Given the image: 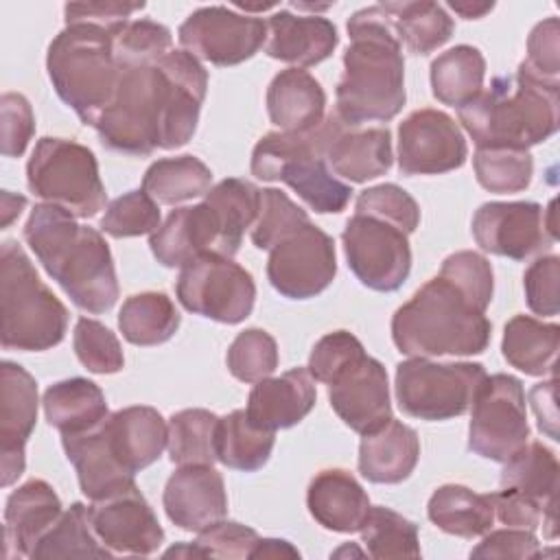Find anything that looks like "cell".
<instances>
[{
	"mask_svg": "<svg viewBox=\"0 0 560 560\" xmlns=\"http://www.w3.org/2000/svg\"><path fill=\"white\" fill-rule=\"evenodd\" d=\"M118 83L94 129L118 153L151 155L179 149L197 131L208 72L186 50H171L155 63H118Z\"/></svg>",
	"mask_w": 560,
	"mask_h": 560,
	"instance_id": "cell-1",
	"label": "cell"
},
{
	"mask_svg": "<svg viewBox=\"0 0 560 560\" xmlns=\"http://www.w3.org/2000/svg\"><path fill=\"white\" fill-rule=\"evenodd\" d=\"M348 35L335 114L357 127L387 122L407 101L402 46L392 20L381 4L359 9L348 20Z\"/></svg>",
	"mask_w": 560,
	"mask_h": 560,
	"instance_id": "cell-2",
	"label": "cell"
},
{
	"mask_svg": "<svg viewBox=\"0 0 560 560\" xmlns=\"http://www.w3.org/2000/svg\"><path fill=\"white\" fill-rule=\"evenodd\" d=\"M24 241L74 306L98 315L116 304V267L98 230L77 223L59 206L37 203L24 223Z\"/></svg>",
	"mask_w": 560,
	"mask_h": 560,
	"instance_id": "cell-3",
	"label": "cell"
},
{
	"mask_svg": "<svg viewBox=\"0 0 560 560\" xmlns=\"http://www.w3.org/2000/svg\"><path fill=\"white\" fill-rule=\"evenodd\" d=\"M560 81L534 74L523 61L514 74L494 77L490 88L457 109L477 147L529 149L558 131Z\"/></svg>",
	"mask_w": 560,
	"mask_h": 560,
	"instance_id": "cell-4",
	"label": "cell"
},
{
	"mask_svg": "<svg viewBox=\"0 0 560 560\" xmlns=\"http://www.w3.org/2000/svg\"><path fill=\"white\" fill-rule=\"evenodd\" d=\"M490 332L486 308L440 273L392 317V339L407 357L481 354L490 343Z\"/></svg>",
	"mask_w": 560,
	"mask_h": 560,
	"instance_id": "cell-5",
	"label": "cell"
},
{
	"mask_svg": "<svg viewBox=\"0 0 560 560\" xmlns=\"http://www.w3.org/2000/svg\"><path fill=\"white\" fill-rule=\"evenodd\" d=\"M46 70L57 96L83 125L94 127L118 83L114 33L92 24H68L48 46Z\"/></svg>",
	"mask_w": 560,
	"mask_h": 560,
	"instance_id": "cell-6",
	"label": "cell"
},
{
	"mask_svg": "<svg viewBox=\"0 0 560 560\" xmlns=\"http://www.w3.org/2000/svg\"><path fill=\"white\" fill-rule=\"evenodd\" d=\"M0 341L7 350L42 352L63 341L68 308L42 282L18 241L0 247Z\"/></svg>",
	"mask_w": 560,
	"mask_h": 560,
	"instance_id": "cell-7",
	"label": "cell"
},
{
	"mask_svg": "<svg viewBox=\"0 0 560 560\" xmlns=\"http://www.w3.org/2000/svg\"><path fill=\"white\" fill-rule=\"evenodd\" d=\"M317 127L306 133H265L252 151V175L262 182H284L319 214L341 212L352 197V188L328 168Z\"/></svg>",
	"mask_w": 560,
	"mask_h": 560,
	"instance_id": "cell-8",
	"label": "cell"
},
{
	"mask_svg": "<svg viewBox=\"0 0 560 560\" xmlns=\"http://www.w3.org/2000/svg\"><path fill=\"white\" fill-rule=\"evenodd\" d=\"M26 182L39 199L77 219H92L107 203L96 155L74 140L39 138L26 162Z\"/></svg>",
	"mask_w": 560,
	"mask_h": 560,
	"instance_id": "cell-9",
	"label": "cell"
},
{
	"mask_svg": "<svg viewBox=\"0 0 560 560\" xmlns=\"http://www.w3.org/2000/svg\"><path fill=\"white\" fill-rule=\"evenodd\" d=\"M486 376L481 363H440L409 357L396 365V400L402 413L418 420L457 418L470 409Z\"/></svg>",
	"mask_w": 560,
	"mask_h": 560,
	"instance_id": "cell-10",
	"label": "cell"
},
{
	"mask_svg": "<svg viewBox=\"0 0 560 560\" xmlns=\"http://www.w3.org/2000/svg\"><path fill=\"white\" fill-rule=\"evenodd\" d=\"M179 304L221 324H241L252 315L256 284L252 273L221 254H201L179 267L175 282Z\"/></svg>",
	"mask_w": 560,
	"mask_h": 560,
	"instance_id": "cell-11",
	"label": "cell"
},
{
	"mask_svg": "<svg viewBox=\"0 0 560 560\" xmlns=\"http://www.w3.org/2000/svg\"><path fill=\"white\" fill-rule=\"evenodd\" d=\"M470 407L468 448L475 455L503 464L529 440L525 392L516 376H486Z\"/></svg>",
	"mask_w": 560,
	"mask_h": 560,
	"instance_id": "cell-12",
	"label": "cell"
},
{
	"mask_svg": "<svg viewBox=\"0 0 560 560\" xmlns=\"http://www.w3.org/2000/svg\"><path fill=\"white\" fill-rule=\"evenodd\" d=\"M407 236V232L385 219L354 212L341 232L350 271L372 291L392 293L400 289L411 271Z\"/></svg>",
	"mask_w": 560,
	"mask_h": 560,
	"instance_id": "cell-13",
	"label": "cell"
},
{
	"mask_svg": "<svg viewBox=\"0 0 560 560\" xmlns=\"http://www.w3.org/2000/svg\"><path fill=\"white\" fill-rule=\"evenodd\" d=\"M556 201H488L479 206L470 230L475 243L494 256L525 260L556 243Z\"/></svg>",
	"mask_w": 560,
	"mask_h": 560,
	"instance_id": "cell-14",
	"label": "cell"
},
{
	"mask_svg": "<svg viewBox=\"0 0 560 560\" xmlns=\"http://www.w3.org/2000/svg\"><path fill=\"white\" fill-rule=\"evenodd\" d=\"M337 273L335 241L311 221L269 249L267 278L289 300H308L330 287Z\"/></svg>",
	"mask_w": 560,
	"mask_h": 560,
	"instance_id": "cell-15",
	"label": "cell"
},
{
	"mask_svg": "<svg viewBox=\"0 0 560 560\" xmlns=\"http://www.w3.org/2000/svg\"><path fill=\"white\" fill-rule=\"evenodd\" d=\"M177 39L186 52L212 66H236L252 59L267 39V22L230 7H201L179 26Z\"/></svg>",
	"mask_w": 560,
	"mask_h": 560,
	"instance_id": "cell-16",
	"label": "cell"
},
{
	"mask_svg": "<svg viewBox=\"0 0 560 560\" xmlns=\"http://www.w3.org/2000/svg\"><path fill=\"white\" fill-rule=\"evenodd\" d=\"M466 155V138L446 112L422 107L398 127V168L402 175L448 173L462 168Z\"/></svg>",
	"mask_w": 560,
	"mask_h": 560,
	"instance_id": "cell-17",
	"label": "cell"
},
{
	"mask_svg": "<svg viewBox=\"0 0 560 560\" xmlns=\"http://www.w3.org/2000/svg\"><path fill=\"white\" fill-rule=\"evenodd\" d=\"M149 247L160 265L184 267L201 254L232 258L241 245L228 234L217 210L201 201L171 210L164 223L149 236Z\"/></svg>",
	"mask_w": 560,
	"mask_h": 560,
	"instance_id": "cell-18",
	"label": "cell"
},
{
	"mask_svg": "<svg viewBox=\"0 0 560 560\" xmlns=\"http://www.w3.org/2000/svg\"><path fill=\"white\" fill-rule=\"evenodd\" d=\"M317 136L324 160L335 177L363 184L392 168L394 151L387 127L361 129L346 125L337 114H328L319 122Z\"/></svg>",
	"mask_w": 560,
	"mask_h": 560,
	"instance_id": "cell-19",
	"label": "cell"
},
{
	"mask_svg": "<svg viewBox=\"0 0 560 560\" xmlns=\"http://www.w3.org/2000/svg\"><path fill=\"white\" fill-rule=\"evenodd\" d=\"M90 523L98 540L114 553L149 556L164 542V529L136 483L92 501Z\"/></svg>",
	"mask_w": 560,
	"mask_h": 560,
	"instance_id": "cell-20",
	"label": "cell"
},
{
	"mask_svg": "<svg viewBox=\"0 0 560 560\" xmlns=\"http://www.w3.org/2000/svg\"><path fill=\"white\" fill-rule=\"evenodd\" d=\"M37 422V383L18 363L0 365V483L7 488L24 472V446Z\"/></svg>",
	"mask_w": 560,
	"mask_h": 560,
	"instance_id": "cell-21",
	"label": "cell"
},
{
	"mask_svg": "<svg viewBox=\"0 0 560 560\" xmlns=\"http://www.w3.org/2000/svg\"><path fill=\"white\" fill-rule=\"evenodd\" d=\"M335 413L357 433H370L392 418L389 381L381 361L363 354L328 385Z\"/></svg>",
	"mask_w": 560,
	"mask_h": 560,
	"instance_id": "cell-22",
	"label": "cell"
},
{
	"mask_svg": "<svg viewBox=\"0 0 560 560\" xmlns=\"http://www.w3.org/2000/svg\"><path fill=\"white\" fill-rule=\"evenodd\" d=\"M162 503L177 527L201 532L228 514L223 477L210 464L179 466L164 486Z\"/></svg>",
	"mask_w": 560,
	"mask_h": 560,
	"instance_id": "cell-23",
	"label": "cell"
},
{
	"mask_svg": "<svg viewBox=\"0 0 560 560\" xmlns=\"http://www.w3.org/2000/svg\"><path fill=\"white\" fill-rule=\"evenodd\" d=\"M315 398V378L308 368H293L280 376L258 381L249 392L245 413L258 429L276 433L278 429H289L304 420Z\"/></svg>",
	"mask_w": 560,
	"mask_h": 560,
	"instance_id": "cell-24",
	"label": "cell"
},
{
	"mask_svg": "<svg viewBox=\"0 0 560 560\" xmlns=\"http://www.w3.org/2000/svg\"><path fill=\"white\" fill-rule=\"evenodd\" d=\"M337 44L335 24L322 15H293L280 9L267 20L265 52L293 68L322 63L332 55Z\"/></svg>",
	"mask_w": 560,
	"mask_h": 560,
	"instance_id": "cell-25",
	"label": "cell"
},
{
	"mask_svg": "<svg viewBox=\"0 0 560 560\" xmlns=\"http://www.w3.org/2000/svg\"><path fill=\"white\" fill-rule=\"evenodd\" d=\"M61 512L57 492L44 479H28L18 486L4 505V556L31 558L37 540L55 525Z\"/></svg>",
	"mask_w": 560,
	"mask_h": 560,
	"instance_id": "cell-26",
	"label": "cell"
},
{
	"mask_svg": "<svg viewBox=\"0 0 560 560\" xmlns=\"http://www.w3.org/2000/svg\"><path fill=\"white\" fill-rule=\"evenodd\" d=\"M103 431L114 457L131 475L158 462L168 442V424L158 409L147 405L109 413L103 420Z\"/></svg>",
	"mask_w": 560,
	"mask_h": 560,
	"instance_id": "cell-27",
	"label": "cell"
},
{
	"mask_svg": "<svg viewBox=\"0 0 560 560\" xmlns=\"http://www.w3.org/2000/svg\"><path fill=\"white\" fill-rule=\"evenodd\" d=\"M306 505L311 516L330 532H359L368 510L370 497L352 472L343 468L319 470L306 490Z\"/></svg>",
	"mask_w": 560,
	"mask_h": 560,
	"instance_id": "cell-28",
	"label": "cell"
},
{
	"mask_svg": "<svg viewBox=\"0 0 560 560\" xmlns=\"http://www.w3.org/2000/svg\"><path fill=\"white\" fill-rule=\"evenodd\" d=\"M68 462L77 470L81 492L90 501H101L118 490L133 486V475L114 457L103 422L74 435H61Z\"/></svg>",
	"mask_w": 560,
	"mask_h": 560,
	"instance_id": "cell-29",
	"label": "cell"
},
{
	"mask_svg": "<svg viewBox=\"0 0 560 560\" xmlns=\"http://www.w3.org/2000/svg\"><path fill=\"white\" fill-rule=\"evenodd\" d=\"M420 457L418 433L389 418L378 429L363 433L359 444V472L372 483H400L405 481Z\"/></svg>",
	"mask_w": 560,
	"mask_h": 560,
	"instance_id": "cell-30",
	"label": "cell"
},
{
	"mask_svg": "<svg viewBox=\"0 0 560 560\" xmlns=\"http://www.w3.org/2000/svg\"><path fill=\"white\" fill-rule=\"evenodd\" d=\"M326 112V92L302 68L280 70L267 88L269 120L287 133L313 131Z\"/></svg>",
	"mask_w": 560,
	"mask_h": 560,
	"instance_id": "cell-31",
	"label": "cell"
},
{
	"mask_svg": "<svg viewBox=\"0 0 560 560\" xmlns=\"http://www.w3.org/2000/svg\"><path fill=\"white\" fill-rule=\"evenodd\" d=\"M44 416L61 435L83 433L101 424L109 411L101 387L88 378L74 376L52 383L42 398Z\"/></svg>",
	"mask_w": 560,
	"mask_h": 560,
	"instance_id": "cell-32",
	"label": "cell"
},
{
	"mask_svg": "<svg viewBox=\"0 0 560 560\" xmlns=\"http://www.w3.org/2000/svg\"><path fill=\"white\" fill-rule=\"evenodd\" d=\"M560 326L529 315H514L503 328L501 350L505 361L527 376L556 374Z\"/></svg>",
	"mask_w": 560,
	"mask_h": 560,
	"instance_id": "cell-33",
	"label": "cell"
},
{
	"mask_svg": "<svg viewBox=\"0 0 560 560\" xmlns=\"http://www.w3.org/2000/svg\"><path fill=\"white\" fill-rule=\"evenodd\" d=\"M429 521L459 538H477L490 532L494 523V508L490 494L472 492L459 483L440 486L427 503Z\"/></svg>",
	"mask_w": 560,
	"mask_h": 560,
	"instance_id": "cell-34",
	"label": "cell"
},
{
	"mask_svg": "<svg viewBox=\"0 0 560 560\" xmlns=\"http://www.w3.org/2000/svg\"><path fill=\"white\" fill-rule=\"evenodd\" d=\"M400 46L413 55H429L453 35V20L438 2H381Z\"/></svg>",
	"mask_w": 560,
	"mask_h": 560,
	"instance_id": "cell-35",
	"label": "cell"
},
{
	"mask_svg": "<svg viewBox=\"0 0 560 560\" xmlns=\"http://www.w3.org/2000/svg\"><path fill=\"white\" fill-rule=\"evenodd\" d=\"M486 59L479 48L459 44L431 61V92L451 107H462L483 90Z\"/></svg>",
	"mask_w": 560,
	"mask_h": 560,
	"instance_id": "cell-36",
	"label": "cell"
},
{
	"mask_svg": "<svg viewBox=\"0 0 560 560\" xmlns=\"http://www.w3.org/2000/svg\"><path fill=\"white\" fill-rule=\"evenodd\" d=\"M182 315L162 291L129 295L118 313V328L133 346H158L168 341L179 328Z\"/></svg>",
	"mask_w": 560,
	"mask_h": 560,
	"instance_id": "cell-37",
	"label": "cell"
},
{
	"mask_svg": "<svg viewBox=\"0 0 560 560\" xmlns=\"http://www.w3.org/2000/svg\"><path fill=\"white\" fill-rule=\"evenodd\" d=\"M276 433L258 429L249 422L245 409L219 418L217 427V462L228 468L254 472L262 468L273 451Z\"/></svg>",
	"mask_w": 560,
	"mask_h": 560,
	"instance_id": "cell-38",
	"label": "cell"
},
{
	"mask_svg": "<svg viewBox=\"0 0 560 560\" xmlns=\"http://www.w3.org/2000/svg\"><path fill=\"white\" fill-rule=\"evenodd\" d=\"M212 171L195 155L162 158L153 162L144 177L142 190L162 206H175L210 190Z\"/></svg>",
	"mask_w": 560,
	"mask_h": 560,
	"instance_id": "cell-39",
	"label": "cell"
},
{
	"mask_svg": "<svg viewBox=\"0 0 560 560\" xmlns=\"http://www.w3.org/2000/svg\"><path fill=\"white\" fill-rule=\"evenodd\" d=\"M109 551L92 529L90 508L83 503H72L55 525L37 540L31 558L50 560V558H112Z\"/></svg>",
	"mask_w": 560,
	"mask_h": 560,
	"instance_id": "cell-40",
	"label": "cell"
},
{
	"mask_svg": "<svg viewBox=\"0 0 560 560\" xmlns=\"http://www.w3.org/2000/svg\"><path fill=\"white\" fill-rule=\"evenodd\" d=\"M499 483L501 488H516L547 508L556 501L558 459L542 442L527 440L503 462Z\"/></svg>",
	"mask_w": 560,
	"mask_h": 560,
	"instance_id": "cell-41",
	"label": "cell"
},
{
	"mask_svg": "<svg viewBox=\"0 0 560 560\" xmlns=\"http://www.w3.org/2000/svg\"><path fill=\"white\" fill-rule=\"evenodd\" d=\"M219 416L208 409H182L168 420V457L177 466L217 462Z\"/></svg>",
	"mask_w": 560,
	"mask_h": 560,
	"instance_id": "cell-42",
	"label": "cell"
},
{
	"mask_svg": "<svg viewBox=\"0 0 560 560\" xmlns=\"http://www.w3.org/2000/svg\"><path fill=\"white\" fill-rule=\"evenodd\" d=\"M359 532L372 558H420L416 523L392 508L370 505Z\"/></svg>",
	"mask_w": 560,
	"mask_h": 560,
	"instance_id": "cell-43",
	"label": "cell"
},
{
	"mask_svg": "<svg viewBox=\"0 0 560 560\" xmlns=\"http://www.w3.org/2000/svg\"><path fill=\"white\" fill-rule=\"evenodd\" d=\"M472 166L477 182L497 195L525 190L534 175L529 151L514 147H477Z\"/></svg>",
	"mask_w": 560,
	"mask_h": 560,
	"instance_id": "cell-44",
	"label": "cell"
},
{
	"mask_svg": "<svg viewBox=\"0 0 560 560\" xmlns=\"http://www.w3.org/2000/svg\"><path fill=\"white\" fill-rule=\"evenodd\" d=\"M203 201L210 203L217 214L221 217L228 234L241 245L243 232L254 225L258 210H260V188H256L247 179L228 177L214 184L206 195Z\"/></svg>",
	"mask_w": 560,
	"mask_h": 560,
	"instance_id": "cell-45",
	"label": "cell"
},
{
	"mask_svg": "<svg viewBox=\"0 0 560 560\" xmlns=\"http://www.w3.org/2000/svg\"><path fill=\"white\" fill-rule=\"evenodd\" d=\"M228 370L243 383H258L278 368L276 339L262 328H247L234 337L225 354Z\"/></svg>",
	"mask_w": 560,
	"mask_h": 560,
	"instance_id": "cell-46",
	"label": "cell"
},
{
	"mask_svg": "<svg viewBox=\"0 0 560 560\" xmlns=\"http://www.w3.org/2000/svg\"><path fill=\"white\" fill-rule=\"evenodd\" d=\"M160 225V208L144 190H129L109 201L98 223V228L114 238L153 234Z\"/></svg>",
	"mask_w": 560,
	"mask_h": 560,
	"instance_id": "cell-47",
	"label": "cell"
},
{
	"mask_svg": "<svg viewBox=\"0 0 560 560\" xmlns=\"http://www.w3.org/2000/svg\"><path fill=\"white\" fill-rule=\"evenodd\" d=\"M308 221L306 210L291 201L287 192L278 188H262L260 210L252 228V243L258 249H271L280 238Z\"/></svg>",
	"mask_w": 560,
	"mask_h": 560,
	"instance_id": "cell-48",
	"label": "cell"
},
{
	"mask_svg": "<svg viewBox=\"0 0 560 560\" xmlns=\"http://www.w3.org/2000/svg\"><path fill=\"white\" fill-rule=\"evenodd\" d=\"M77 359L94 374H116L125 365L118 337L98 319L79 317L72 335Z\"/></svg>",
	"mask_w": 560,
	"mask_h": 560,
	"instance_id": "cell-49",
	"label": "cell"
},
{
	"mask_svg": "<svg viewBox=\"0 0 560 560\" xmlns=\"http://www.w3.org/2000/svg\"><path fill=\"white\" fill-rule=\"evenodd\" d=\"M173 35L153 20H131L114 35L118 63H155L173 48Z\"/></svg>",
	"mask_w": 560,
	"mask_h": 560,
	"instance_id": "cell-50",
	"label": "cell"
},
{
	"mask_svg": "<svg viewBox=\"0 0 560 560\" xmlns=\"http://www.w3.org/2000/svg\"><path fill=\"white\" fill-rule=\"evenodd\" d=\"M354 212L385 219L407 234H411L420 223V208L416 199L396 184H378L361 190Z\"/></svg>",
	"mask_w": 560,
	"mask_h": 560,
	"instance_id": "cell-51",
	"label": "cell"
},
{
	"mask_svg": "<svg viewBox=\"0 0 560 560\" xmlns=\"http://www.w3.org/2000/svg\"><path fill=\"white\" fill-rule=\"evenodd\" d=\"M440 276L455 282L466 295H470L481 308H488L494 291V276L492 265L486 256L462 249L444 258L440 267Z\"/></svg>",
	"mask_w": 560,
	"mask_h": 560,
	"instance_id": "cell-52",
	"label": "cell"
},
{
	"mask_svg": "<svg viewBox=\"0 0 560 560\" xmlns=\"http://www.w3.org/2000/svg\"><path fill=\"white\" fill-rule=\"evenodd\" d=\"M365 354L363 343L348 330H335L324 335L311 350L308 372L315 381L330 385L332 378L350 363Z\"/></svg>",
	"mask_w": 560,
	"mask_h": 560,
	"instance_id": "cell-53",
	"label": "cell"
},
{
	"mask_svg": "<svg viewBox=\"0 0 560 560\" xmlns=\"http://www.w3.org/2000/svg\"><path fill=\"white\" fill-rule=\"evenodd\" d=\"M558 282H560V258L556 254L540 256L527 267L523 276V289H525V300L532 313L542 317L558 315L560 311Z\"/></svg>",
	"mask_w": 560,
	"mask_h": 560,
	"instance_id": "cell-54",
	"label": "cell"
},
{
	"mask_svg": "<svg viewBox=\"0 0 560 560\" xmlns=\"http://www.w3.org/2000/svg\"><path fill=\"white\" fill-rule=\"evenodd\" d=\"M0 133H2V155L20 158L33 133H35V116L26 96L18 92H4L0 98Z\"/></svg>",
	"mask_w": 560,
	"mask_h": 560,
	"instance_id": "cell-55",
	"label": "cell"
},
{
	"mask_svg": "<svg viewBox=\"0 0 560 560\" xmlns=\"http://www.w3.org/2000/svg\"><path fill=\"white\" fill-rule=\"evenodd\" d=\"M199 549L206 558H249L252 549L258 542L256 529L236 523V521H217L208 525L206 529L197 532Z\"/></svg>",
	"mask_w": 560,
	"mask_h": 560,
	"instance_id": "cell-56",
	"label": "cell"
},
{
	"mask_svg": "<svg viewBox=\"0 0 560 560\" xmlns=\"http://www.w3.org/2000/svg\"><path fill=\"white\" fill-rule=\"evenodd\" d=\"M534 74L558 81L560 74V22L547 18L538 22L527 37V59L523 61Z\"/></svg>",
	"mask_w": 560,
	"mask_h": 560,
	"instance_id": "cell-57",
	"label": "cell"
},
{
	"mask_svg": "<svg viewBox=\"0 0 560 560\" xmlns=\"http://www.w3.org/2000/svg\"><path fill=\"white\" fill-rule=\"evenodd\" d=\"M144 9V2H70L63 7V20L68 24H92L105 28L109 33H118L127 22H131V13Z\"/></svg>",
	"mask_w": 560,
	"mask_h": 560,
	"instance_id": "cell-58",
	"label": "cell"
},
{
	"mask_svg": "<svg viewBox=\"0 0 560 560\" xmlns=\"http://www.w3.org/2000/svg\"><path fill=\"white\" fill-rule=\"evenodd\" d=\"M542 556L540 542L529 529L505 527L486 532L483 540L470 551V558H538Z\"/></svg>",
	"mask_w": 560,
	"mask_h": 560,
	"instance_id": "cell-59",
	"label": "cell"
},
{
	"mask_svg": "<svg viewBox=\"0 0 560 560\" xmlns=\"http://www.w3.org/2000/svg\"><path fill=\"white\" fill-rule=\"evenodd\" d=\"M494 518L501 521L505 527H518L536 532L540 525L545 505L532 499L529 494L516 490V488H501L499 492L490 494Z\"/></svg>",
	"mask_w": 560,
	"mask_h": 560,
	"instance_id": "cell-60",
	"label": "cell"
},
{
	"mask_svg": "<svg viewBox=\"0 0 560 560\" xmlns=\"http://www.w3.org/2000/svg\"><path fill=\"white\" fill-rule=\"evenodd\" d=\"M556 374L549 378V381H542V383H536L532 389H529V402H532V409L536 413V420H538V429L551 438V440H560L558 438V407H556Z\"/></svg>",
	"mask_w": 560,
	"mask_h": 560,
	"instance_id": "cell-61",
	"label": "cell"
},
{
	"mask_svg": "<svg viewBox=\"0 0 560 560\" xmlns=\"http://www.w3.org/2000/svg\"><path fill=\"white\" fill-rule=\"evenodd\" d=\"M249 558H300V551L282 538H258Z\"/></svg>",
	"mask_w": 560,
	"mask_h": 560,
	"instance_id": "cell-62",
	"label": "cell"
},
{
	"mask_svg": "<svg viewBox=\"0 0 560 560\" xmlns=\"http://www.w3.org/2000/svg\"><path fill=\"white\" fill-rule=\"evenodd\" d=\"M24 206H26V197L15 195L11 190H2V195H0V217H2L0 228L7 230L11 225V221L20 217Z\"/></svg>",
	"mask_w": 560,
	"mask_h": 560,
	"instance_id": "cell-63",
	"label": "cell"
},
{
	"mask_svg": "<svg viewBox=\"0 0 560 560\" xmlns=\"http://www.w3.org/2000/svg\"><path fill=\"white\" fill-rule=\"evenodd\" d=\"M448 9L459 13L464 20H479L494 9L492 2H448Z\"/></svg>",
	"mask_w": 560,
	"mask_h": 560,
	"instance_id": "cell-64",
	"label": "cell"
}]
</instances>
